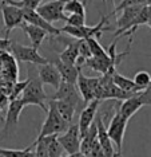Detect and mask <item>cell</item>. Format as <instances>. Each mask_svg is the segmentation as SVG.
Returning <instances> with one entry per match:
<instances>
[{
  "label": "cell",
  "mask_w": 151,
  "mask_h": 157,
  "mask_svg": "<svg viewBox=\"0 0 151 157\" xmlns=\"http://www.w3.org/2000/svg\"><path fill=\"white\" fill-rule=\"evenodd\" d=\"M20 102L23 106L27 105H36L42 110L47 112L48 110V103H47V94L44 91L43 83L40 82L38 77L28 78V83L24 87L23 93L20 95Z\"/></svg>",
  "instance_id": "1"
},
{
  "label": "cell",
  "mask_w": 151,
  "mask_h": 157,
  "mask_svg": "<svg viewBox=\"0 0 151 157\" xmlns=\"http://www.w3.org/2000/svg\"><path fill=\"white\" fill-rule=\"evenodd\" d=\"M48 103V110H47V117H46L44 122L42 125V129L39 132L36 140L34 141L35 142H39L42 138L47 137V136H53V134H62L64 130L68 128V124L64 122L63 118L60 117V114L57 113L56 110V106H55V102L52 99H50L47 102Z\"/></svg>",
  "instance_id": "2"
},
{
  "label": "cell",
  "mask_w": 151,
  "mask_h": 157,
  "mask_svg": "<svg viewBox=\"0 0 151 157\" xmlns=\"http://www.w3.org/2000/svg\"><path fill=\"white\" fill-rule=\"evenodd\" d=\"M107 22V16H103L100 19V22L98 24H95L94 27H88V26H82V27H72V26H64L60 28V33L67 34L71 38H75L76 40H86L88 38H96L99 39L102 36V34L107 30L106 27Z\"/></svg>",
  "instance_id": "3"
},
{
  "label": "cell",
  "mask_w": 151,
  "mask_h": 157,
  "mask_svg": "<svg viewBox=\"0 0 151 157\" xmlns=\"http://www.w3.org/2000/svg\"><path fill=\"white\" fill-rule=\"evenodd\" d=\"M149 105H151V85L147 89H145V90L136 93L134 97L122 102L119 112L123 117L130 120L139 109H142L143 106H149Z\"/></svg>",
  "instance_id": "4"
},
{
  "label": "cell",
  "mask_w": 151,
  "mask_h": 157,
  "mask_svg": "<svg viewBox=\"0 0 151 157\" xmlns=\"http://www.w3.org/2000/svg\"><path fill=\"white\" fill-rule=\"evenodd\" d=\"M127 122L128 120L122 116L119 110H116L112 118L110 120L109 126H107V134H109L110 140L112 141V144L116 146L118 153H122V145H123L124 133L127 129Z\"/></svg>",
  "instance_id": "5"
},
{
  "label": "cell",
  "mask_w": 151,
  "mask_h": 157,
  "mask_svg": "<svg viewBox=\"0 0 151 157\" xmlns=\"http://www.w3.org/2000/svg\"><path fill=\"white\" fill-rule=\"evenodd\" d=\"M9 51L12 52L15 59L19 60V62L34 63V65H38V66L48 63V59L42 56L39 54L38 50L34 48L32 46H23V44L17 43V42H11Z\"/></svg>",
  "instance_id": "6"
},
{
  "label": "cell",
  "mask_w": 151,
  "mask_h": 157,
  "mask_svg": "<svg viewBox=\"0 0 151 157\" xmlns=\"http://www.w3.org/2000/svg\"><path fill=\"white\" fill-rule=\"evenodd\" d=\"M36 12L46 22L51 24L53 22H66L67 20V15L64 13V4L57 0H51L44 4H40L36 8Z\"/></svg>",
  "instance_id": "7"
},
{
  "label": "cell",
  "mask_w": 151,
  "mask_h": 157,
  "mask_svg": "<svg viewBox=\"0 0 151 157\" xmlns=\"http://www.w3.org/2000/svg\"><path fill=\"white\" fill-rule=\"evenodd\" d=\"M80 133H79L78 124L70 125L62 134L57 136V141L60 142L63 151L67 155H74L80 151Z\"/></svg>",
  "instance_id": "8"
},
{
  "label": "cell",
  "mask_w": 151,
  "mask_h": 157,
  "mask_svg": "<svg viewBox=\"0 0 151 157\" xmlns=\"http://www.w3.org/2000/svg\"><path fill=\"white\" fill-rule=\"evenodd\" d=\"M0 11H2L3 23H4V28H6V39H8L11 31L23 23V11L20 8H17V7L8 6L2 2H0Z\"/></svg>",
  "instance_id": "9"
},
{
  "label": "cell",
  "mask_w": 151,
  "mask_h": 157,
  "mask_svg": "<svg viewBox=\"0 0 151 157\" xmlns=\"http://www.w3.org/2000/svg\"><path fill=\"white\" fill-rule=\"evenodd\" d=\"M51 99H53V101L68 102V103H71V105H74L76 109H79L84 103L80 97V94H79L76 86L71 85V83H67V82H62V83L59 85V87L56 89V93L53 94V97Z\"/></svg>",
  "instance_id": "10"
},
{
  "label": "cell",
  "mask_w": 151,
  "mask_h": 157,
  "mask_svg": "<svg viewBox=\"0 0 151 157\" xmlns=\"http://www.w3.org/2000/svg\"><path fill=\"white\" fill-rule=\"evenodd\" d=\"M143 6H135V7H128V8L122 10L120 16L116 20V31L114 34V39H118L122 34H124L126 31L130 30L132 23L135 22L138 13L141 12Z\"/></svg>",
  "instance_id": "11"
},
{
  "label": "cell",
  "mask_w": 151,
  "mask_h": 157,
  "mask_svg": "<svg viewBox=\"0 0 151 157\" xmlns=\"http://www.w3.org/2000/svg\"><path fill=\"white\" fill-rule=\"evenodd\" d=\"M99 99H94L90 103L84 106V109L80 112V116H79V122H78V126H79V133H80V138H83L86 133L88 132L90 126L94 122L95 117H96V112H98V108L100 105Z\"/></svg>",
  "instance_id": "12"
},
{
  "label": "cell",
  "mask_w": 151,
  "mask_h": 157,
  "mask_svg": "<svg viewBox=\"0 0 151 157\" xmlns=\"http://www.w3.org/2000/svg\"><path fill=\"white\" fill-rule=\"evenodd\" d=\"M23 11V22L32 24V26H36L42 30H44L48 35H52V36H57L60 35V28H55L51 23L46 22L43 17L36 12V10H21Z\"/></svg>",
  "instance_id": "13"
},
{
  "label": "cell",
  "mask_w": 151,
  "mask_h": 157,
  "mask_svg": "<svg viewBox=\"0 0 151 157\" xmlns=\"http://www.w3.org/2000/svg\"><path fill=\"white\" fill-rule=\"evenodd\" d=\"M38 78L40 79L43 85H50V86L57 89L59 85L62 83V78L55 65L52 63H46V65L38 66Z\"/></svg>",
  "instance_id": "14"
},
{
  "label": "cell",
  "mask_w": 151,
  "mask_h": 157,
  "mask_svg": "<svg viewBox=\"0 0 151 157\" xmlns=\"http://www.w3.org/2000/svg\"><path fill=\"white\" fill-rule=\"evenodd\" d=\"M23 103L20 102V99H12L8 105L6 114V120H4V128H3V136L7 137L9 134V129L12 126H16L19 122V117L20 113L23 110Z\"/></svg>",
  "instance_id": "15"
},
{
  "label": "cell",
  "mask_w": 151,
  "mask_h": 157,
  "mask_svg": "<svg viewBox=\"0 0 151 157\" xmlns=\"http://www.w3.org/2000/svg\"><path fill=\"white\" fill-rule=\"evenodd\" d=\"M95 124H96V130H98V142L102 146L106 157H114L115 149L112 145V141L110 140L109 134H107V128L103 122V118L100 116L95 117Z\"/></svg>",
  "instance_id": "16"
},
{
  "label": "cell",
  "mask_w": 151,
  "mask_h": 157,
  "mask_svg": "<svg viewBox=\"0 0 151 157\" xmlns=\"http://www.w3.org/2000/svg\"><path fill=\"white\" fill-rule=\"evenodd\" d=\"M55 67L57 69V71H59L62 82H67V83H71V85H76L79 71H80L82 67H79L76 65H68V63H64V62H62V60H57V62L55 63Z\"/></svg>",
  "instance_id": "17"
},
{
  "label": "cell",
  "mask_w": 151,
  "mask_h": 157,
  "mask_svg": "<svg viewBox=\"0 0 151 157\" xmlns=\"http://www.w3.org/2000/svg\"><path fill=\"white\" fill-rule=\"evenodd\" d=\"M19 27L23 30V33L30 38L32 47L36 48V50H39V47H40L42 43H43V40H44L46 36L48 35L44 30H42V28H39L36 26H32V24H28V23H24V22L21 23Z\"/></svg>",
  "instance_id": "18"
},
{
  "label": "cell",
  "mask_w": 151,
  "mask_h": 157,
  "mask_svg": "<svg viewBox=\"0 0 151 157\" xmlns=\"http://www.w3.org/2000/svg\"><path fill=\"white\" fill-rule=\"evenodd\" d=\"M75 86L78 87L79 94H80V97L86 105L95 99L94 94H92V90H91V86H90V79H88V77H86L84 74L82 73V69L79 71L78 81H76V85H75Z\"/></svg>",
  "instance_id": "19"
},
{
  "label": "cell",
  "mask_w": 151,
  "mask_h": 157,
  "mask_svg": "<svg viewBox=\"0 0 151 157\" xmlns=\"http://www.w3.org/2000/svg\"><path fill=\"white\" fill-rule=\"evenodd\" d=\"M84 65L94 71H99L102 75L106 74L110 69H116L110 58H95V56H91V58L86 59Z\"/></svg>",
  "instance_id": "20"
},
{
  "label": "cell",
  "mask_w": 151,
  "mask_h": 157,
  "mask_svg": "<svg viewBox=\"0 0 151 157\" xmlns=\"http://www.w3.org/2000/svg\"><path fill=\"white\" fill-rule=\"evenodd\" d=\"M79 46H80V40L71 42L70 44L64 48V51L60 52L59 60H62L68 65H76L79 59Z\"/></svg>",
  "instance_id": "21"
},
{
  "label": "cell",
  "mask_w": 151,
  "mask_h": 157,
  "mask_svg": "<svg viewBox=\"0 0 151 157\" xmlns=\"http://www.w3.org/2000/svg\"><path fill=\"white\" fill-rule=\"evenodd\" d=\"M112 82H114L115 86H118L119 89H122V90H124L127 93H132V94H135V93H139V91L143 90V89H141L139 86H136L135 82L132 79H130V78H127L124 75H122V74H119L118 71L114 74Z\"/></svg>",
  "instance_id": "22"
},
{
  "label": "cell",
  "mask_w": 151,
  "mask_h": 157,
  "mask_svg": "<svg viewBox=\"0 0 151 157\" xmlns=\"http://www.w3.org/2000/svg\"><path fill=\"white\" fill-rule=\"evenodd\" d=\"M40 141L46 145L50 157H62L64 151H63L62 145H60V142L57 141V134L47 136V137L42 138ZM35 144H36V142H35Z\"/></svg>",
  "instance_id": "23"
},
{
  "label": "cell",
  "mask_w": 151,
  "mask_h": 157,
  "mask_svg": "<svg viewBox=\"0 0 151 157\" xmlns=\"http://www.w3.org/2000/svg\"><path fill=\"white\" fill-rule=\"evenodd\" d=\"M53 102H55L57 113L60 114V117L63 118L64 122L71 124V121H72L74 116H75V112H76V108H75L74 105H71V103L64 102V101H53Z\"/></svg>",
  "instance_id": "24"
},
{
  "label": "cell",
  "mask_w": 151,
  "mask_h": 157,
  "mask_svg": "<svg viewBox=\"0 0 151 157\" xmlns=\"http://www.w3.org/2000/svg\"><path fill=\"white\" fill-rule=\"evenodd\" d=\"M86 43H87L90 48L91 56H95V58H110L109 54H107V50L99 43V40L96 38L86 39Z\"/></svg>",
  "instance_id": "25"
},
{
  "label": "cell",
  "mask_w": 151,
  "mask_h": 157,
  "mask_svg": "<svg viewBox=\"0 0 151 157\" xmlns=\"http://www.w3.org/2000/svg\"><path fill=\"white\" fill-rule=\"evenodd\" d=\"M8 6L17 7L20 10H36L42 4V0H0Z\"/></svg>",
  "instance_id": "26"
},
{
  "label": "cell",
  "mask_w": 151,
  "mask_h": 157,
  "mask_svg": "<svg viewBox=\"0 0 151 157\" xmlns=\"http://www.w3.org/2000/svg\"><path fill=\"white\" fill-rule=\"evenodd\" d=\"M64 13L68 15H83L86 16V4L80 0H72L64 4Z\"/></svg>",
  "instance_id": "27"
},
{
  "label": "cell",
  "mask_w": 151,
  "mask_h": 157,
  "mask_svg": "<svg viewBox=\"0 0 151 157\" xmlns=\"http://www.w3.org/2000/svg\"><path fill=\"white\" fill-rule=\"evenodd\" d=\"M132 81L135 82L136 86H139L141 89L145 90V89H147L151 85V75H150V73L142 70V71H138V73L135 74V77Z\"/></svg>",
  "instance_id": "28"
},
{
  "label": "cell",
  "mask_w": 151,
  "mask_h": 157,
  "mask_svg": "<svg viewBox=\"0 0 151 157\" xmlns=\"http://www.w3.org/2000/svg\"><path fill=\"white\" fill-rule=\"evenodd\" d=\"M135 6H146V0H122L119 4L114 7L112 12H111L109 16H112L119 11H122V10L128 8V7H135Z\"/></svg>",
  "instance_id": "29"
},
{
  "label": "cell",
  "mask_w": 151,
  "mask_h": 157,
  "mask_svg": "<svg viewBox=\"0 0 151 157\" xmlns=\"http://www.w3.org/2000/svg\"><path fill=\"white\" fill-rule=\"evenodd\" d=\"M66 24L67 26H72V27L86 26V16H83V15H67Z\"/></svg>",
  "instance_id": "30"
},
{
  "label": "cell",
  "mask_w": 151,
  "mask_h": 157,
  "mask_svg": "<svg viewBox=\"0 0 151 157\" xmlns=\"http://www.w3.org/2000/svg\"><path fill=\"white\" fill-rule=\"evenodd\" d=\"M27 83H28V79L23 81V82H16V83L13 85V89H12V95H11V101H12V99H19V98H20L21 93H23L24 87L27 86Z\"/></svg>",
  "instance_id": "31"
},
{
  "label": "cell",
  "mask_w": 151,
  "mask_h": 157,
  "mask_svg": "<svg viewBox=\"0 0 151 157\" xmlns=\"http://www.w3.org/2000/svg\"><path fill=\"white\" fill-rule=\"evenodd\" d=\"M30 146L31 148L35 146V157H50L48 152H47V148H46V145L43 144L42 141L36 142V144H31Z\"/></svg>",
  "instance_id": "32"
},
{
  "label": "cell",
  "mask_w": 151,
  "mask_h": 157,
  "mask_svg": "<svg viewBox=\"0 0 151 157\" xmlns=\"http://www.w3.org/2000/svg\"><path fill=\"white\" fill-rule=\"evenodd\" d=\"M66 157H87V156H84L82 152H76V153H74V155H68Z\"/></svg>",
  "instance_id": "33"
},
{
  "label": "cell",
  "mask_w": 151,
  "mask_h": 157,
  "mask_svg": "<svg viewBox=\"0 0 151 157\" xmlns=\"http://www.w3.org/2000/svg\"><path fill=\"white\" fill-rule=\"evenodd\" d=\"M57 2H60V3H63V4H66V3H68V2H72V0H57Z\"/></svg>",
  "instance_id": "34"
},
{
  "label": "cell",
  "mask_w": 151,
  "mask_h": 157,
  "mask_svg": "<svg viewBox=\"0 0 151 157\" xmlns=\"http://www.w3.org/2000/svg\"><path fill=\"white\" fill-rule=\"evenodd\" d=\"M146 6H151V0H146Z\"/></svg>",
  "instance_id": "35"
},
{
  "label": "cell",
  "mask_w": 151,
  "mask_h": 157,
  "mask_svg": "<svg viewBox=\"0 0 151 157\" xmlns=\"http://www.w3.org/2000/svg\"><path fill=\"white\" fill-rule=\"evenodd\" d=\"M146 26H149V27L151 28V20H149V22H147V24H146Z\"/></svg>",
  "instance_id": "36"
},
{
  "label": "cell",
  "mask_w": 151,
  "mask_h": 157,
  "mask_svg": "<svg viewBox=\"0 0 151 157\" xmlns=\"http://www.w3.org/2000/svg\"><path fill=\"white\" fill-rule=\"evenodd\" d=\"M118 157H122V153H118Z\"/></svg>",
  "instance_id": "37"
},
{
  "label": "cell",
  "mask_w": 151,
  "mask_h": 157,
  "mask_svg": "<svg viewBox=\"0 0 151 157\" xmlns=\"http://www.w3.org/2000/svg\"><path fill=\"white\" fill-rule=\"evenodd\" d=\"M0 157H4V156H2V155H0Z\"/></svg>",
  "instance_id": "38"
},
{
  "label": "cell",
  "mask_w": 151,
  "mask_h": 157,
  "mask_svg": "<svg viewBox=\"0 0 151 157\" xmlns=\"http://www.w3.org/2000/svg\"><path fill=\"white\" fill-rule=\"evenodd\" d=\"M62 157H63V156H62Z\"/></svg>",
  "instance_id": "39"
}]
</instances>
